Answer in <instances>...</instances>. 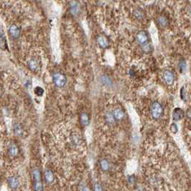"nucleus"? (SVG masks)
Returning a JSON list of instances; mask_svg holds the SVG:
<instances>
[{
  "label": "nucleus",
  "instance_id": "f257e3e1",
  "mask_svg": "<svg viewBox=\"0 0 191 191\" xmlns=\"http://www.w3.org/2000/svg\"><path fill=\"white\" fill-rule=\"evenodd\" d=\"M150 113L154 120H158L163 114L162 105L159 102H154L150 107Z\"/></svg>",
  "mask_w": 191,
  "mask_h": 191
},
{
  "label": "nucleus",
  "instance_id": "f03ea898",
  "mask_svg": "<svg viewBox=\"0 0 191 191\" xmlns=\"http://www.w3.org/2000/svg\"><path fill=\"white\" fill-rule=\"evenodd\" d=\"M53 82L56 84V86L60 88H63L67 82L65 75L60 73H55L53 75Z\"/></svg>",
  "mask_w": 191,
  "mask_h": 191
},
{
  "label": "nucleus",
  "instance_id": "7ed1b4c3",
  "mask_svg": "<svg viewBox=\"0 0 191 191\" xmlns=\"http://www.w3.org/2000/svg\"><path fill=\"white\" fill-rule=\"evenodd\" d=\"M163 80L167 85H172L175 81V75L171 70L166 69L163 73Z\"/></svg>",
  "mask_w": 191,
  "mask_h": 191
},
{
  "label": "nucleus",
  "instance_id": "20e7f679",
  "mask_svg": "<svg viewBox=\"0 0 191 191\" xmlns=\"http://www.w3.org/2000/svg\"><path fill=\"white\" fill-rule=\"evenodd\" d=\"M136 39H137V41L139 44L145 45L149 42V35L145 31H140L137 33Z\"/></svg>",
  "mask_w": 191,
  "mask_h": 191
},
{
  "label": "nucleus",
  "instance_id": "39448f33",
  "mask_svg": "<svg viewBox=\"0 0 191 191\" xmlns=\"http://www.w3.org/2000/svg\"><path fill=\"white\" fill-rule=\"evenodd\" d=\"M7 183L10 188L12 190H17L20 186V182L19 178L16 176H10L7 179Z\"/></svg>",
  "mask_w": 191,
  "mask_h": 191
},
{
  "label": "nucleus",
  "instance_id": "423d86ee",
  "mask_svg": "<svg viewBox=\"0 0 191 191\" xmlns=\"http://www.w3.org/2000/svg\"><path fill=\"white\" fill-rule=\"evenodd\" d=\"M184 115L185 113L183 110L180 107H176L174 109L173 112V120L175 121V122L180 121L184 118Z\"/></svg>",
  "mask_w": 191,
  "mask_h": 191
},
{
  "label": "nucleus",
  "instance_id": "0eeeda50",
  "mask_svg": "<svg viewBox=\"0 0 191 191\" xmlns=\"http://www.w3.org/2000/svg\"><path fill=\"white\" fill-rule=\"evenodd\" d=\"M44 177H45V180L46 183H48V184H51L52 182H53L55 180L53 172L50 169H47L45 171Z\"/></svg>",
  "mask_w": 191,
  "mask_h": 191
},
{
  "label": "nucleus",
  "instance_id": "6e6552de",
  "mask_svg": "<svg viewBox=\"0 0 191 191\" xmlns=\"http://www.w3.org/2000/svg\"><path fill=\"white\" fill-rule=\"evenodd\" d=\"M97 42H98L99 45L101 47V48H107L109 46V41L105 36L103 35H99L97 37Z\"/></svg>",
  "mask_w": 191,
  "mask_h": 191
},
{
  "label": "nucleus",
  "instance_id": "1a4fd4ad",
  "mask_svg": "<svg viewBox=\"0 0 191 191\" xmlns=\"http://www.w3.org/2000/svg\"><path fill=\"white\" fill-rule=\"evenodd\" d=\"M19 152H20V150H19L18 146L14 143L11 144L8 148V154L10 157H13V158L17 157L18 155Z\"/></svg>",
  "mask_w": 191,
  "mask_h": 191
},
{
  "label": "nucleus",
  "instance_id": "9d476101",
  "mask_svg": "<svg viewBox=\"0 0 191 191\" xmlns=\"http://www.w3.org/2000/svg\"><path fill=\"white\" fill-rule=\"evenodd\" d=\"M32 176H33V179L34 182H42V174L41 171L40 169L35 168L32 172Z\"/></svg>",
  "mask_w": 191,
  "mask_h": 191
},
{
  "label": "nucleus",
  "instance_id": "9b49d317",
  "mask_svg": "<svg viewBox=\"0 0 191 191\" xmlns=\"http://www.w3.org/2000/svg\"><path fill=\"white\" fill-rule=\"evenodd\" d=\"M112 114H113V117H114V120H115V121L122 120L125 116L124 112L123 111L122 109L114 110L113 112H112Z\"/></svg>",
  "mask_w": 191,
  "mask_h": 191
},
{
  "label": "nucleus",
  "instance_id": "f8f14e48",
  "mask_svg": "<svg viewBox=\"0 0 191 191\" xmlns=\"http://www.w3.org/2000/svg\"><path fill=\"white\" fill-rule=\"evenodd\" d=\"M80 122L83 126H87L90 123V118L88 113L83 112L80 115Z\"/></svg>",
  "mask_w": 191,
  "mask_h": 191
},
{
  "label": "nucleus",
  "instance_id": "ddd939ff",
  "mask_svg": "<svg viewBox=\"0 0 191 191\" xmlns=\"http://www.w3.org/2000/svg\"><path fill=\"white\" fill-rule=\"evenodd\" d=\"M10 33L12 37L18 38L20 35V29L17 25H12L10 27Z\"/></svg>",
  "mask_w": 191,
  "mask_h": 191
},
{
  "label": "nucleus",
  "instance_id": "4468645a",
  "mask_svg": "<svg viewBox=\"0 0 191 191\" xmlns=\"http://www.w3.org/2000/svg\"><path fill=\"white\" fill-rule=\"evenodd\" d=\"M99 166L103 171H108L110 169V163L106 159H101L99 161Z\"/></svg>",
  "mask_w": 191,
  "mask_h": 191
},
{
  "label": "nucleus",
  "instance_id": "2eb2a0df",
  "mask_svg": "<svg viewBox=\"0 0 191 191\" xmlns=\"http://www.w3.org/2000/svg\"><path fill=\"white\" fill-rule=\"evenodd\" d=\"M13 131L14 135H17V136H21L23 134V127L20 124L16 123L13 126Z\"/></svg>",
  "mask_w": 191,
  "mask_h": 191
},
{
  "label": "nucleus",
  "instance_id": "dca6fc26",
  "mask_svg": "<svg viewBox=\"0 0 191 191\" xmlns=\"http://www.w3.org/2000/svg\"><path fill=\"white\" fill-rule=\"evenodd\" d=\"M28 67L31 70L35 71L39 67V63L35 59H31L28 62Z\"/></svg>",
  "mask_w": 191,
  "mask_h": 191
},
{
  "label": "nucleus",
  "instance_id": "f3484780",
  "mask_svg": "<svg viewBox=\"0 0 191 191\" xmlns=\"http://www.w3.org/2000/svg\"><path fill=\"white\" fill-rule=\"evenodd\" d=\"M6 47V37L3 30L0 29V47L5 50Z\"/></svg>",
  "mask_w": 191,
  "mask_h": 191
},
{
  "label": "nucleus",
  "instance_id": "a211bd4d",
  "mask_svg": "<svg viewBox=\"0 0 191 191\" xmlns=\"http://www.w3.org/2000/svg\"><path fill=\"white\" fill-rule=\"evenodd\" d=\"M158 22V24H160V26H161L162 27H166L167 24H168V20H167V19L163 16L159 17Z\"/></svg>",
  "mask_w": 191,
  "mask_h": 191
},
{
  "label": "nucleus",
  "instance_id": "6ab92c4d",
  "mask_svg": "<svg viewBox=\"0 0 191 191\" xmlns=\"http://www.w3.org/2000/svg\"><path fill=\"white\" fill-rule=\"evenodd\" d=\"M34 190L35 191H43V185L42 182H34Z\"/></svg>",
  "mask_w": 191,
  "mask_h": 191
},
{
  "label": "nucleus",
  "instance_id": "aec40b11",
  "mask_svg": "<svg viewBox=\"0 0 191 191\" xmlns=\"http://www.w3.org/2000/svg\"><path fill=\"white\" fill-rule=\"evenodd\" d=\"M34 92H35V94L37 95V96L41 97L42 96V95H43L44 93V90L41 88V87H36Z\"/></svg>",
  "mask_w": 191,
  "mask_h": 191
},
{
  "label": "nucleus",
  "instance_id": "412c9836",
  "mask_svg": "<svg viewBox=\"0 0 191 191\" xmlns=\"http://www.w3.org/2000/svg\"><path fill=\"white\" fill-rule=\"evenodd\" d=\"M170 130L172 133H173V134H176V133L178 132L177 125L176 124V123L173 122V124L170 125Z\"/></svg>",
  "mask_w": 191,
  "mask_h": 191
},
{
  "label": "nucleus",
  "instance_id": "4be33fe9",
  "mask_svg": "<svg viewBox=\"0 0 191 191\" xmlns=\"http://www.w3.org/2000/svg\"><path fill=\"white\" fill-rule=\"evenodd\" d=\"M106 121H107L108 123H113L115 122V120H114L112 113L107 114V115H106Z\"/></svg>",
  "mask_w": 191,
  "mask_h": 191
},
{
  "label": "nucleus",
  "instance_id": "5701e85b",
  "mask_svg": "<svg viewBox=\"0 0 191 191\" xmlns=\"http://www.w3.org/2000/svg\"><path fill=\"white\" fill-rule=\"evenodd\" d=\"M93 191H103L102 185L99 183V182L95 183L94 185H93Z\"/></svg>",
  "mask_w": 191,
  "mask_h": 191
},
{
  "label": "nucleus",
  "instance_id": "b1692460",
  "mask_svg": "<svg viewBox=\"0 0 191 191\" xmlns=\"http://www.w3.org/2000/svg\"><path fill=\"white\" fill-rule=\"evenodd\" d=\"M186 95H187V91L185 90V88L184 87H182L181 88V90H180V97L182 100H185L186 99Z\"/></svg>",
  "mask_w": 191,
  "mask_h": 191
},
{
  "label": "nucleus",
  "instance_id": "393cba45",
  "mask_svg": "<svg viewBox=\"0 0 191 191\" xmlns=\"http://www.w3.org/2000/svg\"><path fill=\"white\" fill-rule=\"evenodd\" d=\"M82 191H90V190H89V188H88V187L86 186H84L82 187Z\"/></svg>",
  "mask_w": 191,
  "mask_h": 191
},
{
  "label": "nucleus",
  "instance_id": "a878e982",
  "mask_svg": "<svg viewBox=\"0 0 191 191\" xmlns=\"http://www.w3.org/2000/svg\"><path fill=\"white\" fill-rule=\"evenodd\" d=\"M188 118L190 119V110H188Z\"/></svg>",
  "mask_w": 191,
  "mask_h": 191
}]
</instances>
